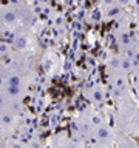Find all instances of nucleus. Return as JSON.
I'll return each instance as SVG.
<instances>
[{"label":"nucleus","mask_w":139,"mask_h":148,"mask_svg":"<svg viewBox=\"0 0 139 148\" xmlns=\"http://www.w3.org/2000/svg\"><path fill=\"white\" fill-rule=\"evenodd\" d=\"M37 14L34 8L26 2H8L0 3V37L6 39L9 32L19 23L34 26Z\"/></svg>","instance_id":"1"},{"label":"nucleus","mask_w":139,"mask_h":148,"mask_svg":"<svg viewBox=\"0 0 139 148\" xmlns=\"http://www.w3.org/2000/svg\"><path fill=\"white\" fill-rule=\"evenodd\" d=\"M113 128L116 133H122L127 136H134L139 133V105L136 103L134 97L114 102Z\"/></svg>","instance_id":"2"},{"label":"nucleus","mask_w":139,"mask_h":148,"mask_svg":"<svg viewBox=\"0 0 139 148\" xmlns=\"http://www.w3.org/2000/svg\"><path fill=\"white\" fill-rule=\"evenodd\" d=\"M90 145H91V148H116L114 128L110 127L108 120L100 113V110H96L94 131H93Z\"/></svg>","instance_id":"3"},{"label":"nucleus","mask_w":139,"mask_h":148,"mask_svg":"<svg viewBox=\"0 0 139 148\" xmlns=\"http://www.w3.org/2000/svg\"><path fill=\"white\" fill-rule=\"evenodd\" d=\"M94 119H96V110L93 106L82 110L73 120V137L85 143H90L93 131H94Z\"/></svg>","instance_id":"4"},{"label":"nucleus","mask_w":139,"mask_h":148,"mask_svg":"<svg viewBox=\"0 0 139 148\" xmlns=\"http://www.w3.org/2000/svg\"><path fill=\"white\" fill-rule=\"evenodd\" d=\"M31 36H32V26L25 25V23H19L11 29L6 40L12 45L14 51H26Z\"/></svg>","instance_id":"5"},{"label":"nucleus","mask_w":139,"mask_h":148,"mask_svg":"<svg viewBox=\"0 0 139 148\" xmlns=\"http://www.w3.org/2000/svg\"><path fill=\"white\" fill-rule=\"evenodd\" d=\"M85 96L88 102L91 103V106L94 110H102L107 103V99H108V92H107V88H104L102 85H93L85 91Z\"/></svg>","instance_id":"6"},{"label":"nucleus","mask_w":139,"mask_h":148,"mask_svg":"<svg viewBox=\"0 0 139 148\" xmlns=\"http://www.w3.org/2000/svg\"><path fill=\"white\" fill-rule=\"evenodd\" d=\"M17 125V117L6 111H0V137L8 139Z\"/></svg>","instance_id":"7"},{"label":"nucleus","mask_w":139,"mask_h":148,"mask_svg":"<svg viewBox=\"0 0 139 148\" xmlns=\"http://www.w3.org/2000/svg\"><path fill=\"white\" fill-rule=\"evenodd\" d=\"M125 12L124 8H120L114 0H105L102 3V16H104L107 20H118V18Z\"/></svg>","instance_id":"8"},{"label":"nucleus","mask_w":139,"mask_h":148,"mask_svg":"<svg viewBox=\"0 0 139 148\" xmlns=\"http://www.w3.org/2000/svg\"><path fill=\"white\" fill-rule=\"evenodd\" d=\"M0 92H2L5 97H8L9 100L23 102V99H25L26 94H28V90L19 88V86H11V85H6V83H0Z\"/></svg>","instance_id":"9"},{"label":"nucleus","mask_w":139,"mask_h":148,"mask_svg":"<svg viewBox=\"0 0 139 148\" xmlns=\"http://www.w3.org/2000/svg\"><path fill=\"white\" fill-rule=\"evenodd\" d=\"M116 148H139V143L133 139V136L116 133Z\"/></svg>","instance_id":"10"},{"label":"nucleus","mask_w":139,"mask_h":148,"mask_svg":"<svg viewBox=\"0 0 139 148\" xmlns=\"http://www.w3.org/2000/svg\"><path fill=\"white\" fill-rule=\"evenodd\" d=\"M71 136H68L67 133H57L50 139L51 148H68V142Z\"/></svg>","instance_id":"11"},{"label":"nucleus","mask_w":139,"mask_h":148,"mask_svg":"<svg viewBox=\"0 0 139 148\" xmlns=\"http://www.w3.org/2000/svg\"><path fill=\"white\" fill-rule=\"evenodd\" d=\"M12 53H14L12 45L9 43L6 39L0 37V57H8V56H11Z\"/></svg>","instance_id":"12"},{"label":"nucleus","mask_w":139,"mask_h":148,"mask_svg":"<svg viewBox=\"0 0 139 148\" xmlns=\"http://www.w3.org/2000/svg\"><path fill=\"white\" fill-rule=\"evenodd\" d=\"M6 148H28V145H26L25 142L19 140V139L8 137V139H6Z\"/></svg>","instance_id":"13"},{"label":"nucleus","mask_w":139,"mask_h":148,"mask_svg":"<svg viewBox=\"0 0 139 148\" xmlns=\"http://www.w3.org/2000/svg\"><path fill=\"white\" fill-rule=\"evenodd\" d=\"M68 148H87V143L71 136V139H70V142H68Z\"/></svg>","instance_id":"14"},{"label":"nucleus","mask_w":139,"mask_h":148,"mask_svg":"<svg viewBox=\"0 0 139 148\" xmlns=\"http://www.w3.org/2000/svg\"><path fill=\"white\" fill-rule=\"evenodd\" d=\"M116 3L119 5L120 8H130V6H134V3H136V0H114Z\"/></svg>","instance_id":"15"},{"label":"nucleus","mask_w":139,"mask_h":148,"mask_svg":"<svg viewBox=\"0 0 139 148\" xmlns=\"http://www.w3.org/2000/svg\"><path fill=\"white\" fill-rule=\"evenodd\" d=\"M9 2H25V0H9Z\"/></svg>","instance_id":"16"}]
</instances>
